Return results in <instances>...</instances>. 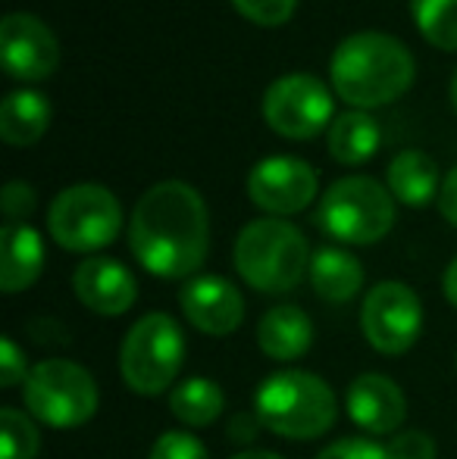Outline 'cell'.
<instances>
[{
  "label": "cell",
  "mask_w": 457,
  "mask_h": 459,
  "mask_svg": "<svg viewBox=\"0 0 457 459\" xmlns=\"http://www.w3.org/2000/svg\"><path fill=\"white\" fill-rule=\"evenodd\" d=\"M128 250L163 281L195 278L210 250V216L189 182H160L138 197L128 219Z\"/></svg>",
  "instance_id": "6da1fadb"
},
{
  "label": "cell",
  "mask_w": 457,
  "mask_h": 459,
  "mask_svg": "<svg viewBox=\"0 0 457 459\" xmlns=\"http://www.w3.org/2000/svg\"><path fill=\"white\" fill-rule=\"evenodd\" d=\"M417 63L408 44L385 31L347 35L330 60V82L351 109H379L414 85Z\"/></svg>",
  "instance_id": "7a4b0ae2"
},
{
  "label": "cell",
  "mask_w": 457,
  "mask_h": 459,
  "mask_svg": "<svg viewBox=\"0 0 457 459\" xmlns=\"http://www.w3.org/2000/svg\"><path fill=\"white\" fill-rule=\"evenodd\" d=\"M257 422L288 441H317L336 425L338 400L320 375L286 368L263 378L254 394Z\"/></svg>",
  "instance_id": "3957f363"
},
{
  "label": "cell",
  "mask_w": 457,
  "mask_h": 459,
  "mask_svg": "<svg viewBox=\"0 0 457 459\" xmlns=\"http://www.w3.org/2000/svg\"><path fill=\"white\" fill-rule=\"evenodd\" d=\"M235 269L260 294H288L311 273V244L286 219H254L235 238Z\"/></svg>",
  "instance_id": "277c9868"
},
{
  "label": "cell",
  "mask_w": 457,
  "mask_h": 459,
  "mask_svg": "<svg viewBox=\"0 0 457 459\" xmlns=\"http://www.w3.org/2000/svg\"><path fill=\"white\" fill-rule=\"evenodd\" d=\"M320 229L354 247L382 241L395 225V197L370 176H345L326 187L317 210Z\"/></svg>",
  "instance_id": "5b68a950"
},
{
  "label": "cell",
  "mask_w": 457,
  "mask_h": 459,
  "mask_svg": "<svg viewBox=\"0 0 457 459\" xmlns=\"http://www.w3.org/2000/svg\"><path fill=\"white\" fill-rule=\"evenodd\" d=\"M185 363V334L170 313H147L119 344V375L135 394L157 397L170 391Z\"/></svg>",
  "instance_id": "8992f818"
},
{
  "label": "cell",
  "mask_w": 457,
  "mask_h": 459,
  "mask_svg": "<svg viewBox=\"0 0 457 459\" xmlns=\"http://www.w3.org/2000/svg\"><path fill=\"white\" fill-rule=\"evenodd\" d=\"M25 410L50 429H79L92 422L101 406L98 381L85 366L50 357L31 368L22 385Z\"/></svg>",
  "instance_id": "52a82bcc"
},
{
  "label": "cell",
  "mask_w": 457,
  "mask_h": 459,
  "mask_svg": "<svg viewBox=\"0 0 457 459\" xmlns=\"http://www.w3.org/2000/svg\"><path fill=\"white\" fill-rule=\"evenodd\" d=\"M48 231L69 254H98L122 231V206L104 185L63 187L48 210Z\"/></svg>",
  "instance_id": "ba28073f"
},
{
  "label": "cell",
  "mask_w": 457,
  "mask_h": 459,
  "mask_svg": "<svg viewBox=\"0 0 457 459\" xmlns=\"http://www.w3.org/2000/svg\"><path fill=\"white\" fill-rule=\"evenodd\" d=\"M336 113L332 91L311 73L279 75L263 94V119L288 141H311L330 132Z\"/></svg>",
  "instance_id": "9c48e42d"
},
{
  "label": "cell",
  "mask_w": 457,
  "mask_h": 459,
  "mask_svg": "<svg viewBox=\"0 0 457 459\" xmlns=\"http://www.w3.org/2000/svg\"><path fill=\"white\" fill-rule=\"evenodd\" d=\"M360 332L382 357H401L420 341L423 303L404 281H379L360 307Z\"/></svg>",
  "instance_id": "30bf717a"
},
{
  "label": "cell",
  "mask_w": 457,
  "mask_h": 459,
  "mask_svg": "<svg viewBox=\"0 0 457 459\" xmlns=\"http://www.w3.org/2000/svg\"><path fill=\"white\" fill-rule=\"evenodd\" d=\"M320 191V178L307 160L301 157H267L250 169L248 197L257 210L269 216H294L307 210Z\"/></svg>",
  "instance_id": "8fae6325"
},
{
  "label": "cell",
  "mask_w": 457,
  "mask_h": 459,
  "mask_svg": "<svg viewBox=\"0 0 457 459\" xmlns=\"http://www.w3.org/2000/svg\"><path fill=\"white\" fill-rule=\"evenodd\" d=\"M4 69L19 82H44L60 66V44L50 25L31 13H10L0 22Z\"/></svg>",
  "instance_id": "7c38bea8"
},
{
  "label": "cell",
  "mask_w": 457,
  "mask_h": 459,
  "mask_svg": "<svg viewBox=\"0 0 457 459\" xmlns=\"http://www.w3.org/2000/svg\"><path fill=\"white\" fill-rule=\"evenodd\" d=\"M185 319L207 338H229L244 322V297L229 278L195 275L179 290Z\"/></svg>",
  "instance_id": "4fadbf2b"
},
{
  "label": "cell",
  "mask_w": 457,
  "mask_h": 459,
  "mask_svg": "<svg viewBox=\"0 0 457 459\" xmlns=\"http://www.w3.org/2000/svg\"><path fill=\"white\" fill-rule=\"evenodd\" d=\"M345 410L360 431L373 437L398 435L404 416H408V400L404 391L382 372H364L347 385Z\"/></svg>",
  "instance_id": "5bb4252c"
},
{
  "label": "cell",
  "mask_w": 457,
  "mask_h": 459,
  "mask_svg": "<svg viewBox=\"0 0 457 459\" xmlns=\"http://www.w3.org/2000/svg\"><path fill=\"white\" fill-rule=\"evenodd\" d=\"M73 290L98 316H122L138 300V281L113 256H85L73 273Z\"/></svg>",
  "instance_id": "9a60e30c"
},
{
  "label": "cell",
  "mask_w": 457,
  "mask_h": 459,
  "mask_svg": "<svg viewBox=\"0 0 457 459\" xmlns=\"http://www.w3.org/2000/svg\"><path fill=\"white\" fill-rule=\"evenodd\" d=\"M44 241L31 225L6 222L0 229V290L19 294L41 278Z\"/></svg>",
  "instance_id": "2e32d148"
},
{
  "label": "cell",
  "mask_w": 457,
  "mask_h": 459,
  "mask_svg": "<svg viewBox=\"0 0 457 459\" xmlns=\"http://www.w3.org/2000/svg\"><path fill=\"white\" fill-rule=\"evenodd\" d=\"M257 344H260L263 357L276 359V363H294L313 344L311 316L294 303L267 309L263 319L257 322Z\"/></svg>",
  "instance_id": "e0dca14e"
},
{
  "label": "cell",
  "mask_w": 457,
  "mask_h": 459,
  "mask_svg": "<svg viewBox=\"0 0 457 459\" xmlns=\"http://www.w3.org/2000/svg\"><path fill=\"white\" fill-rule=\"evenodd\" d=\"M389 191L410 210H423L439 200L442 178L435 160L423 151H401L389 163Z\"/></svg>",
  "instance_id": "ac0fdd59"
},
{
  "label": "cell",
  "mask_w": 457,
  "mask_h": 459,
  "mask_svg": "<svg viewBox=\"0 0 457 459\" xmlns=\"http://www.w3.org/2000/svg\"><path fill=\"white\" fill-rule=\"evenodd\" d=\"M54 107L41 91H10L0 107V138L10 147H31L44 138Z\"/></svg>",
  "instance_id": "d6986e66"
},
{
  "label": "cell",
  "mask_w": 457,
  "mask_h": 459,
  "mask_svg": "<svg viewBox=\"0 0 457 459\" xmlns=\"http://www.w3.org/2000/svg\"><path fill=\"white\" fill-rule=\"evenodd\" d=\"M379 144H382V128L364 109H347V113L336 116V122L326 132V147H330L332 160L342 166L370 163Z\"/></svg>",
  "instance_id": "ffe728a7"
},
{
  "label": "cell",
  "mask_w": 457,
  "mask_h": 459,
  "mask_svg": "<svg viewBox=\"0 0 457 459\" xmlns=\"http://www.w3.org/2000/svg\"><path fill=\"white\" fill-rule=\"evenodd\" d=\"M311 284L323 300L347 303L364 288V266L342 247H320L311 260Z\"/></svg>",
  "instance_id": "44dd1931"
},
{
  "label": "cell",
  "mask_w": 457,
  "mask_h": 459,
  "mask_svg": "<svg viewBox=\"0 0 457 459\" xmlns=\"http://www.w3.org/2000/svg\"><path fill=\"white\" fill-rule=\"evenodd\" d=\"M226 410V394L214 378H185L172 387L170 394V412L189 429H207Z\"/></svg>",
  "instance_id": "7402d4cb"
},
{
  "label": "cell",
  "mask_w": 457,
  "mask_h": 459,
  "mask_svg": "<svg viewBox=\"0 0 457 459\" xmlns=\"http://www.w3.org/2000/svg\"><path fill=\"white\" fill-rule=\"evenodd\" d=\"M417 31L439 50H457V0H410Z\"/></svg>",
  "instance_id": "603a6c76"
},
{
  "label": "cell",
  "mask_w": 457,
  "mask_h": 459,
  "mask_svg": "<svg viewBox=\"0 0 457 459\" xmlns=\"http://www.w3.org/2000/svg\"><path fill=\"white\" fill-rule=\"evenodd\" d=\"M41 450L38 425L16 406L0 410V459H35Z\"/></svg>",
  "instance_id": "cb8c5ba5"
},
{
  "label": "cell",
  "mask_w": 457,
  "mask_h": 459,
  "mask_svg": "<svg viewBox=\"0 0 457 459\" xmlns=\"http://www.w3.org/2000/svg\"><path fill=\"white\" fill-rule=\"evenodd\" d=\"M238 13H242L248 22L263 25V29H279L298 10V0H232Z\"/></svg>",
  "instance_id": "d4e9b609"
},
{
  "label": "cell",
  "mask_w": 457,
  "mask_h": 459,
  "mask_svg": "<svg viewBox=\"0 0 457 459\" xmlns=\"http://www.w3.org/2000/svg\"><path fill=\"white\" fill-rule=\"evenodd\" d=\"M147 459H210L207 447L191 431H163Z\"/></svg>",
  "instance_id": "484cf974"
},
{
  "label": "cell",
  "mask_w": 457,
  "mask_h": 459,
  "mask_svg": "<svg viewBox=\"0 0 457 459\" xmlns=\"http://www.w3.org/2000/svg\"><path fill=\"white\" fill-rule=\"evenodd\" d=\"M389 459H435V441L426 431H398L385 444Z\"/></svg>",
  "instance_id": "4316f807"
},
{
  "label": "cell",
  "mask_w": 457,
  "mask_h": 459,
  "mask_svg": "<svg viewBox=\"0 0 457 459\" xmlns=\"http://www.w3.org/2000/svg\"><path fill=\"white\" fill-rule=\"evenodd\" d=\"M29 375H31V368H29V359H25L22 347H19L13 338L0 341V385L4 387L25 385Z\"/></svg>",
  "instance_id": "83f0119b"
},
{
  "label": "cell",
  "mask_w": 457,
  "mask_h": 459,
  "mask_svg": "<svg viewBox=\"0 0 457 459\" xmlns=\"http://www.w3.org/2000/svg\"><path fill=\"white\" fill-rule=\"evenodd\" d=\"M317 459H389V454H385V444H376L370 437H342L320 450Z\"/></svg>",
  "instance_id": "f1b7e54d"
},
{
  "label": "cell",
  "mask_w": 457,
  "mask_h": 459,
  "mask_svg": "<svg viewBox=\"0 0 457 459\" xmlns=\"http://www.w3.org/2000/svg\"><path fill=\"white\" fill-rule=\"evenodd\" d=\"M35 187L25 182H10L0 194V204H4V216L6 222H22L25 216H31L35 210Z\"/></svg>",
  "instance_id": "f546056e"
},
{
  "label": "cell",
  "mask_w": 457,
  "mask_h": 459,
  "mask_svg": "<svg viewBox=\"0 0 457 459\" xmlns=\"http://www.w3.org/2000/svg\"><path fill=\"white\" fill-rule=\"evenodd\" d=\"M439 212L445 222H452L457 229V166L442 178V191H439Z\"/></svg>",
  "instance_id": "4dcf8cb0"
},
{
  "label": "cell",
  "mask_w": 457,
  "mask_h": 459,
  "mask_svg": "<svg viewBox=\"0 0 457 459\" xmlns=\"http://www.w3.org/2000/svg\"><path fill=\"white\" fill-rule=\"evenodd\" d=\"M442 290H445V300L457 309V256L448 263L445 275H442Z\"/></svg>",
  "instance_id": "1f68e13d"
},
{
  "label": "cell",
  "mask_w": 457,
  "mask_h": 459,
  "mask_svg": "<svg viewBox=\"0 0 457 459\" xmlns=\"http://www.w3.org/2000/svg\"><path fill=\"white\" fill-rule=\"evenodd\" d=\"M232 459H282L279 454H269V450H244V454L232 456Z\"/></svg>",
  "instance_id": "d6a6232c"
},
{
  "label": "cell",
  "mask_w": 457,
  "mask_h": 459,
  "mask_svg": "<svg viewBox=\"0 0 457 459\" xmlns=\"http://www.w3.org/2000/svg\"><path fill=\"white\" fill-rule=\"evenodd\" d=\"M452 107H454V113H457V73H454V79H452Z\"/></svg>",
  "instance_id": "836d02e7"
}]
</instances>
